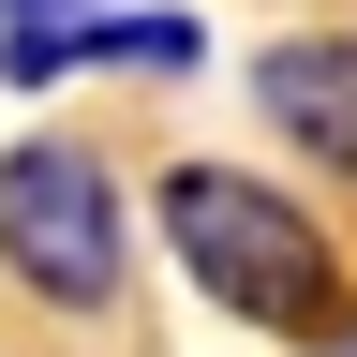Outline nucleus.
Listing matches in <instances>:
<instances>
[{
  "label": "nucleus",
  "mask_w": 357,
  "mask_h": 357,
  "mask_svg": "<svg viewBox=\"0 0 357 357\" xmlns=\"http://www.w3.org/2000/svg\"><path fill=\"white\" fill-rule=\"evenodd\" d=\"M149 238L178 253V283H194L223 328L357 342V268H342V238L283 194V178H253V164H164L149 178Z\"/></svg>",
  "instance_id": "nucleus-1"
},
{
  "label": "nucleus",
  "mask_w": 357,
  "mask_h": 357,
  "mask_svg": "<svg viewBox=\"0 0 357 357\" xmlns=\"http://www.w3.org/2000/svg\"><path fill=\"white\" fill-rule=\"evenodd\" d=\"M0 283L45 298V312H119L134 208H119L105 149H75V134H15L0 149Z\"/></svg>",
  "instance_id": "nucleus-2"
},
{
  "label": "nucleus",
  "mask_w": 357,
  "mask_h": 357,
  "mask_svg": "<svg viewBox=\"0 0 357 357\" xmlns=\"http://www.w3.org/2000/svg\"><path fill=\"white\" fill-rule=\"evenodd\" d=\"M208 60V15H30V30H0V75L45 89V75H194Z\"/></svg>",
  "instance_id": "nucleus-3"
},
{
  "label": "nucleus",
  "mask_w": 357,
  "mask_h": 357,
  "mask_svg": "<svg viewBox=\"0 0 357 357\" xmlns=\"http://www.w3.org/2000/svg\"><path fill=\"white\" fill-rule=\"evenodd\" d=\"M0 15H15V30H30V15H105V0H0Z\"/></svg>",
  "instance_id": "nucleus-5"
},
{
  "label": "nucleus",
  "mask_w": 357,
  "mask_h": 357,
  "mask_svg": "<svg viewBox=\"0 0 357 357\" xmlns=\"http://www.w3.org/2000/svg\"><path fill=\"white\" fill-rule=\"evenodd\" d=\"M253 105H268V134H298L328 178H357V30H283V45H253Z\"/></svg>",
  "instance_id": "nucleus-4"
}]
</instances>
